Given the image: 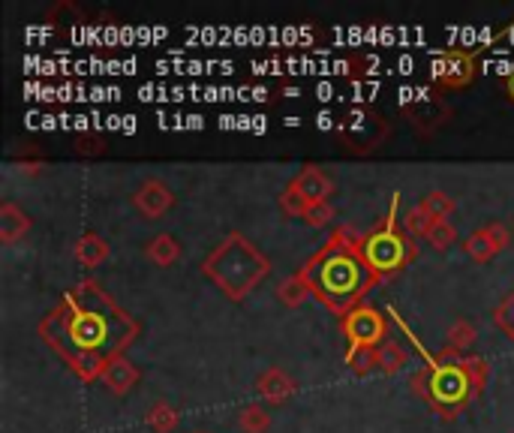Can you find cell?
I'll return each mask as SVG.
<instances>
[{
	"label": "cell",
	"mask_w": 514,
	"mask_h": 433,
	"mask_svg": "<svg viewBox=\"0 0 514 433\" xmlns=\"http://www.w3.org/2000/svg\"><path fill=\"white\" fill-rule=\"evenodd\" d=\"M37 331L82 382H97L136 343L139 322L97 280H82L40 319Z\"/></svg>",
	"instance_id": "cell-1"
},
{
	"label": "cell",
	"mask_w": 514,
	"mask_h": 433,
	"mask_svg": "<svg viewBox=\"0 0 514 433\" xmlns=\"http://www.w3.org/2000/svg\"><path fill=\"white\" fill-rule=\"evenodd\" d=\"M388 313H394V322L406 331L409 343H415L418 355L424 358V367L418 373H412V391L439 418H457L460 412H466L481 397V391L490 379V364L481 355H463V352L448 349V346L442 352L430 355L427 346L397 316V310L388 307Z\"/></svg>",
	"instance_id": "cell-2"
},
{
	"label": "cell",
	"mask_w": 514,
	"mask_h": 433,
	"mask_svg": "<svg viewBox=\"0 0 514 433\" xmlns=\"http://www.w3.org/2000/svg\"><path fill=\"white\" fill-rule=\"evenodd\" d=\"M301 274L313 295L337 316L364 304L367 292L382 283L364 262L352 226H337V232H331V238L301 265Z\"/></svg>",
	"instance_id": "cell-3"
},
{
	"label": "cell",
	"mask_w": 514,
	"mask_h": 433,
	"mask_svg": "<svg viewBox=\"0 0 514 433\" xmlns=\"http://www.w3.org/2000/svg\"><path fill=\"white\" fill-rule=\"evenodd\" d=\"M271 271V259L241 232H229L202 262V274L232 301H244Z\"/></svg>",
	"instance_id": "cell-4"
},
{
	"label": "cell",
	"mask_w": 514,
	"mask_h": 433,
	"mask_svg": "<svg viewBox=\"0 0 514 433\" xmlns=\"http://www.w3.org/2000/svg\"><path fill=\"white\" fill-rule=\"evenodd\" d=\"M397 211H400V193H391L385 217H379L373 229L358 235V250L379 280L394 277L418 256V244L409 232H403Z\"/></svg>",
	"instance_id": "cell-5"
},
{
	"label": "cell",
	"mask_w": 514,
	"mask_h": 433,
	"mask_svg": "<svg viewBox=\"0 0 514 433\" xmlns=\"http://www.w3.org/2000/svg\"><path fill=\"white\" fill-rule=\"evenodd\" d=\"M340 145L355 154V157H370L373 151H379L385 145V139L391 136V124L385 115H379L370 106H355L352 112H346L337 127H334Z\"/></svg>",
	"instance_id": "cell-6"
},
{
	"label": "cell",
	"mask_w": 514,
	"mask_h": 433,
	"mask_svg": "<svg viewBox=\"0 0 514 433\" xmlns=\"http://www.w3.org/2000/svg\"><path fill=\"white\" fill-rule=\"evenodd\" d=\"M388 316L379 313L370 304H358L349 313L340 316V334L346 337L349 349L346 352H358V349H376L388 340Z\"/></svg>",
	"instance_id": "cell-7"
},
{
	"label": "cell",
	"mask_w": 514,
	"mask_h": 433,
	"mask_svg": "<svg viewBox=\"0 0 514 433\" xmlns=\"http://www.w3.org/2000/svg\"><path fill=\"white\" fill-rule=\"evenodd\" d=\"M484 43L481 46H472V49H445V52H436L433 61H430V76L436 85L448 88V91H460L466 88L472 79H475V70H478V58L484 55Z\"/></svg>",
	"instance_id": "cell-8"
},
{
	"label": "cell",
	"mask_w": 514,
	"mask_h": 433,
	"mask_svg": "<svg viewBox=\"0 0 514 433\" xmlns=\"http://www.w3.org/2000/svg\"><path fill=\"white\" fill-rule=\"evenodd\" d=\"M403 118L415 127L418 136H433L451 121V106L436 91H415L403 100Z\"/></svg>",
	"instance_id": "cell-9"
},
{
	"label": "cell",
	"mask_w": 514,
	"mask_h": 433,
	"mask_svg": "<svg viewBox=\"0 0 514 433\" xmlns=\"http://www.w3.org/2000/svg\"><path fill=\"white\" fill-rule=\"evenodd\" d=\"M511 244V229L505 223H487L481 229H475L466 241H463V250L472 262L484 265L490 262L496 253H502L505 247Z\"/></svg>",
	"instance_id": "cell-10"
},
{
	"label": "cell",
	"mask_w": 514,
	"mask_h": 433,
	"mask_svg": "<svg viewBox=\"0 0 514 433\" xmlns=\"http://www.w3.org/2000/svg\"><path fill=\"white\" fill-rule=\"evenodd\" d=\"M133 205L142 217L148 220H160L172 205H175V193L160 181V178H148L136 193H133Z\"/></svg>",
	"instance_id": "cell-11"
},
{
	"label": "cell",
	"mask_w": 514,
	"mask_h": 433,
	"mask_svg": "<svg viewBox=\"0 0 514 433\" xmlns=\"http://www.w3.org/2000/svg\"><path fill=\"white\" fill-rule=\"evenodd\" d=\"M310 205H316V202H328L331 199V193H334V181H331V175H325L319 166H304L292 181H289Z\"/></svg>",
	"instance_id": "cell-12"
},
{
	"label": "cell",
	"mask_w": 514,
	"mask_h": 433,
	"mask_svg": "<svg viewBox=\"0 0 514 433\" xmlns=\"http://www.w3.org/2000/svg\"><path fill=\"white\" fill-rule=\"evenodd\" d=\"M256 388H259V394H262L265 403L280 406V403H286V400L295 394L298 385H295V379H292L283 367H268V370L259 376Z\"/></svg>",
	"instance_id": "cell-13"
},
{
	"label": "cell",
	"mask_w": 514,
	"mask_h": 433,
	"mask_svg": "<svg viewBox=\"0 0 514 433\" xmlns=\"http://www.w3.org/2000/svg\"><path fill=\"white\" fill-rule=\"evenodd\" d=\"M34 220L25 208H19L16 202H4L0 205V241L4 244H16L19 238H25L31 232Z\"/></svg>",
	"instance_id": "cell-14"
},
{
	"label": "cell",
	"mask_w": 514,
	"mask_h": 433,
	"mask_svg": "<svg viewBox=\"0 0 514 433\" xmlns=\"http://www.w3.org/2000/svg\"><path fill=\"white\" fill-rule=\"evenodd\" d=\"M100 382H103L115 397H124V394H130V391L139 385V367H136L133 361H127V358H115V361L103 370Z\"/></svg>",
	"instance_id": "cell-15"
},
{
	"label": "cell",
	"mask_w": 514,
	"mask_h": 433,
	"mask_svg": "<svg viewBox=\"0 0 514 433\" xmlns=\"http://www.w3.org/2000/svg\"><path fill=\"white\" fill-rule=\"evenodd\" d=\"M73 256H76V262H79V265H85V268H100V265H106V262H109L112 247H109V241H106L103 235H97V232H85V235L76 241Z\"/></svg>",
	"instance_id": "cell-16"
},
{
	"label": "cell",
	"mask_w": 514,
	"mask_h": 433,
	"mask_svg": "<svg viewBox=\"0 0 514 433\" xmlns=\"http://www.w3.org/2000/svg\"><path fill=\"white\" fill-rule=\"evenodd\" d=\"M181 241L175 238V235H169V232H160V235H154L151 241H148V247H145V256L157 265V268H169V265H175L178 259H181Z\"/></svg>",
	"instance_id": "cell-17"
},
{
	"label": "cell",
	"mask_w": 514,
	"mask_h": 433,
	"mask_svg": "<svg viewBox=\"0 0 514 433\" xmlns=\"http://www.w3.org/2000/svg\"><path fill=\"white\" fill-rule=\"evenodd\" d=\"M145 424L154 430V433H172L178 424H181V415L175 406H169L166 400H157L148 412H145Z\"/></svg>",
	"instance_id": "cell-18"
},
{
	"label": "cell",
	"mask_w": 514,
	"mask_h": 433,
	"mask_svg": "<svg viewBox=\"0 0 514 433\" xmlns=\"http://www.w3.org/2000/svg\"><path fill=\"white\" fill-rule=\"evenodd\" d=\"M310 295H313V289H310V283L304 280L301 271L292 274V277H286V280L277 286V298H280L286 307H301Z\"/></svg>",
	"instance_id": "cell-19"
},
{
	"label": "cell",
	"mask_w": 514,
	"mask_h": 433,
	"mask_svg": "<svg viewBox=\"0 0 514 433\" xmlns=\"http://www.w3.org/2000/svg\"><path fill=\"white\" fill-rule=\"evenodd\" d=\"M376 358H379V370L382 373H400L403 367H406V361H409V355H406V349L397 343V340H385L382 346H376Z\"/></svg>",
	"instance_id": "cell-20"
},
{
	"label": "cell",
	"mask_w": 514,
	"mask_h": 433,
	"mask_svg": "<svg viewBox=\"0 0 514 433\" xmlns=\"http://www.w3.org/2000/svg\"><path fill=\"white\" fill-rule=\"evenodd\" d=\"M439 220H433L421 205H412L403 217H400V226H403V232H409L412 238H427L430 232H433V226H436Z\"/></svg>",
	"instance_id": "cell-21"
},
{
	"label": "cell",
	"mask_w": 514,
	"mask_h": 433,
	"mask_svg": "<svg viewBox=\"0 0 514 433\" xmlns=\"http://www.w3.org/2000/svg\"><path fill=\"white\" fill-rule=\"evenodd\" d=\"M238 427H241V433H268V427H271V415H268V409H265V406H259V403H247V406L238 412Z\"/></svg>",
	"instance_id": "cell-22"
},
{
	"label": "cell",
	"mask_w": 514,
	"mask_h": 433,
	"mask_svg": "<svg viewBox=\"0 0 514 433\" xmlns=\"http://www.w3.org/2000/svg\"><path fill=\"white\" fill-rule=\"evenodd\" d=\"M433 220H439V223H445L451 214H454V199L448 196V193H442V190H430V193H424V199L418 202Z\"/></svg>",
	"instance_id": "cell-23"
},
{
	"label": "cell",
	"mask_w": 514,
	"mask_h": 433,
	"mask_svg": "<svg viewBox=\"0 0 514 433\" xmlns=\"http://www.w3.org/2000/svg\"><path fill=\"white\" fill-rule=\"evenodd\" d=\"M448 349H457V352H466L472 343H475V337H478V331H475V325L472 322H466V319H457V322H451V328H448Z\"/></svg>",
	"instance_id": "cell-24"
},
{
	"label": "cell",
	"mask_w": 514,
	"mask_h": 433,
	"mask_svg": "<svg viewBox=\"0 0 514 433\" xmlns=\"http://www.w3.org/2000/svg\"><path fill=\"white\" fill-rule=\"evenodd\" d=\"M73 151L82 154V157H103V154L109 151V145H106V139L97 136V133H79L76 142H73Z\"/></svg>",
	"instance_id": "cell-25"
},
{
	"label": "cell",
	"mask_w": 514,
	"mask_h": 433,
	"mask_svg": "<svg viewBox=\"0 0 514 433\" xmlns=\"http://www.w3.org/2000/svg\"><path fill=\"white\" fill-rule=\"evenodd\" d=\"M280 211H283L286 217H304V214L310 211V202L289 184V187L280 193Z\"/></svg>",
	"instance_id": "cell-26"
},
{
	"label": "cell",
	"mask_w": 514,
	"mask_h": 433,
	"mask_svg": "<svg viewBox=\"0 0 514 433\" xmlns=\"http://www.w3.org/2000/svg\"><path fill=\"white\" fill-rule=\"evenodd\" d=\"M424 241H427L436 253H445V250H451V247L457 244V232H454V226L445 220V223H436L433 232H430Z\"/></svg>",
	"instance_id": "cell-27"
},
{
	"label": "cell",
	"mask_w": 514,
	"mask_h": 433,
	"mask_svg": "<svg viewBox=\"0 0 514 433\" xmlns=\"http://www.w3.org/2000/svg\"><path fill=\"white\" fill-rule=\"evenodd\" d=\"M493 322H496L499 331H505V334L514 340V289H511V295H505V298L499 301V307L493 310Z\"/></svg>",
	"instance_id": "cell-28"
},
{
	"label": "cell",
	"mask_w": 514,
	"mask_h": 433,
	"mask_svg": "<svg viewBox=\"0 0 514 433\" xmlns=\"http://www.w3.org/2000/svg\"><path fill=\"white\" fill-rule=\"evenodd\" d=\"M346 364L358 373V376H367L370 370H379V358H376V349H358V352H346Z\"/></svg>",
	"instance_id": "cell-29"
},
{
	"label": "cell",
	"mask_w": 514,
	"mask_h": 433,
	"mask_svg": "<svg viewBox=\"0 0 514 433\" xmlns=\"http://www.w3.org/2000/svg\"><path fill=\"white\" fill-rule=\"evenodd\" d=\"M331 220H334L331 202H316V205H310V211L304 214V223L313 226V229H325V226H331Z\"/></svg>",
	"instance_id": "cell-30"
},
{
	"label": "cell",
	"mask_w": 514,
	"mask_h": 433,
	"mask_svg": "<svg viewBox=\"0 0 514 433\" xmlns=\"http://www.w3.org/2000/svg\"><path fill=\"white\" fill-rule=\"evenodd\" d=\"M502 91H505V97L514 103V73H508V76H502Z\"/></svg>",
	"instance_id": "cell-31"
}]
</instances>
